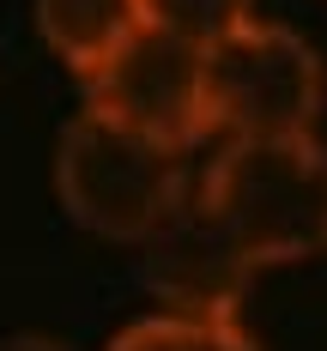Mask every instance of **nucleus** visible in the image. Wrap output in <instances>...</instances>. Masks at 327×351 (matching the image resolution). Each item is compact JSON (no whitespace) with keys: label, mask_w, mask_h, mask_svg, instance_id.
Returning a JSON list of instances; mask_svg holds the SVG:
<instances>
[{"label":"nucleus","mask_w":327,"mask_h":351,"mask_svg":"<svg viewBox=\"0 0 327 351\" xmlns=\"http://www.w3.org/2000/svg\"><path fill=\"white\" fill-rule=\"evenodd\" d=\"M200 200L254 267L303 261L327 248V145L315 134L230 140L200 182Z\"/></svg>","instance_id":"obj_1"},{"label":"nucleus","mask_w":327,"mask_h":351,"mask_svg":"<svg viewBox=\"0 0 327 351\" xmlns=\"http://www.w3.org/2000/svg\"><path fill=\"white\" fill-rule=\"evenodd\" d=\"M55 194L79 230L104 243H140L188 194V176H182V152L145 140L97 109H79L55 140Z\"/></svg>","instance_id":"obj_2"},{"label":"nucleus","mask_w":327,"mask_h":351,"mask_svg":"<svg viewBox=\"0 0 327 351\" xmlns=\"http://www.w3.org/2000/svg\"><path fill=\"white\" fill-rule=\"evenodd\" d=\"M327 104L322 55L273 19H249L206 49V115L230 140H291L309 134Z\"/></svg>","instance_id":"obj_3"},{"label":"nucleus","mask_w":327,"mask_h":351,"mask_svg":"<svg viewBox=\"0 0 327 351\" xmlns=\"http://www.w3.org/2000/svg\"><path fill=\"white\" fill-rule=\"evenodd\" d=\"M85 109H97V115L134 128L145 140L182 152L200 134H213V115H206V49L140 25L97 73H85Z\"/></svg>","instance_id":"obj_4"},{"label":"nucleus","mask_w":327,"mask_h":351,"mask_svg":"<svg viewBox=\"0 0 327 351\" xmlns=\"http://www.w3.org/2000/svg\"><path fill=\"white\" fill-rule=\"evenodd\" d=\"M140 267L152 297L164 303V315H194V321H237L254 285V261L224 230V218L200 200V188H188L140 237Z\"/></svg>","instance_id":"obj_5"},{"label":"nucleus","mask_w":327,"mask_h":351,"mask_svg":"<svg viewBox=\"0 0 327 351\" xmlns=\"http://www.w3.org/2000/svg\"><path fill=\"white\" fill-rule=\"evenodd\" d=\"M31 25L73 73H97L140 31V0H31Z\"/></svg>","instance_id":"obj_6"},{"label":"nucleus","mask_w":327,"mask_h":351,"mask_svg":"<svg viewBox=\"0 0 327 351\" xmlns=\"http://www.w3.org/2000/svg\"><path fill=\"white\" fill-rule=\"evenodd\" d=\"M104 351H267L243 321H194V315H140Z\"/></svg>","instance_id":"obj_7"},{"label":"nucleus","mask_w":327,"mask_h":351,"mask_svg":"<svg viewBox=\"0 0 327 351\" xmlns=\"http://www.w3.org/2000/svg\"><path fill=\"white\" fill-rule=\"evenodd\" d=\"M254 19V0H140V25L145 31L182 36L194 49H213L218 36H230L237 25Z\"/></svg>","instance_id":"obj_8"},{"label":"nucleus","mask_w":327,"mask_h":351,"mask_svg":"<svg viewBox=\"0 0 327 351\" xmlns=\"http://www.w3.org/2000/svg\"><path fill=\"white\" fill-rule=\"evenodd\" d=\"M0 351H73V346L55 333H12V339H0Z\"/></svg>","instance_id":"obj_9"}]
</instances>
